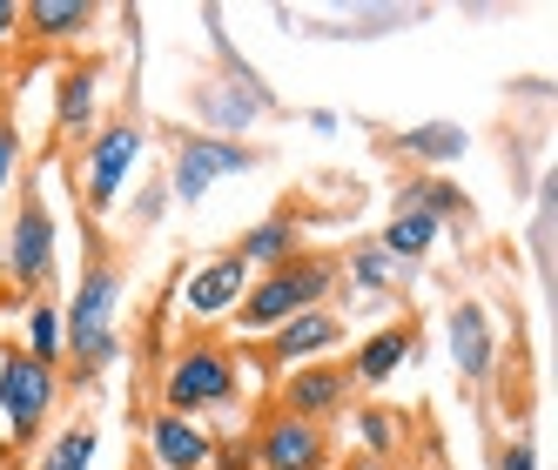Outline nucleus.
<instances>
[{
  "label": "nucleus",
  "mask_w": 558,
  "mask_h": 470,
  "mask_svg": "<svg viewBox=\"0 0 558 470\" xmlns=\"http://www.w3.org/2000/svg\"><path fill=\"white\" fill-rule=\"evenodd\" d=\"M114 309H122V269L108 256H88L82 283H74L68 309H61V357L74 363V376H95L122 357V336H114Z\"/></svg>",
  "instance_id": "obj_1"
},
{
  "label": "nucleus",
  "mask_w": 558,
  "mask_h": 470,
  "mask_svg": "<svg viewBox=\"0 0 558 470\" xmlns=\"http://www.w3.org/2000/svg\"><path fill=\"white\" fill-rule=\"evenodd\" d=\"M0 463H8V450H0Z\"/></svg>",
  "instance_id": "obj_30"
},
{
  "label": "nucleus",
  "mask_w": 558,
  "mask_h": 470,
  "mask_svg": "<svg viewBox=\"0 0 558 470\" xmlns=\"http://www.w3.org/2000/svg\"><path fill=\"white\" fill-rule=\"evenodd\" d=\"M82 162H88V209H95V215L114 209V195H122V182H129L135 162H142V122H108Z\"/></svg>",
  "instance_id": "obj_6"
},
{
  "label": "nucleus",
  "mask_w": 558,
  "mask_h": 470,
  "mask_svg": "<svg viewBox=\"0 0 558 470\" xmlns=\"http://www.w3.org/2000/svg\"><path fill=\"white\" fill-rule=\"evenodd\" d=\"M397 148H404V154H417V162H451V154H464V128H458V122L404 128V135H397Z\"/></svg>",
  "instance_id": "obj_21"
},
{
  "label": "nucleus",
  "mask_w": 558,
  "mask_h": 470,
  "mask_svg": "<svg viewBox=\"0 0 558 470\" xmlns=\"http://www.w3.org/2000/svg\"><path fill=\"white\" fill-rule=\"evenodd\" d=\"M411 349H417V330L411 323H384L377 336H364V343H356L350 349V383H390L397 370H404L411 363Z\"/></svg>",
  "instance_id": "obj_13"
},
{
  "label": "nucleus",
  "mask_w": 558,
  "mask_h": 470,
  "mask_svg": "<svg viewBox=\"0 0 558 470\" xmlns=\"http://www.w3.org/2000/svg\"><path fill=\"white\" fill-rule=\"evenodd\" d=\"M350 404V370H330V363H296L283 376V417H303V423H324Z\"/></svg>",
  "instance_id": "obj_9"
},
{
  "label": "nucleus",
  "mask_w": 558,
  "mask_h": 470,
  "mask_svg": "<svg viewBox=\"0 0 558 470\" xmlns=\"http://www.w3.org/2000/svg\"><path fill=\"white\" fill-rule=\"evenodd\" d=\"M21 27V8H8V0H0V34H14Z\"/></svg>",
  "instance_id": "obj_28"
},
{
  "label": "nucleus",
  "mask_w": 558,
  "mask_h": 470,
  "mask_svg": "<svg viewBox=\"0 0 558 470\" xmlns=\"http://www.w3.org/2000/svg\"><path fill=\"white\" fill-rule=\"evenodd\" d=\"M14 169H21V141H14V128H8V122H0V182H8Z\"/></svg>",
  "instance_id": "obj_26"
},
{
  "label": "nucleus",
  "mask_w": 558,
  "mask_h": 470,
  "mask_svg": "<svg viewBox=\"0 0 558 470\" xmlns=\"http://www.w3.org/2000/svg\"><path fill=\"white\" fill-rule=\"evenodd\" d=\"M263 154L250 141H229V135H189L175 148V169H169V195L175 202H203V195L222 182V175H250Z\"/></svg>",
  "instance_id": "obj_5"
},
{
  "label": "nucleus",
  "mask_w": 558,
  "mask_h": 470,
  "mask_svg": "<svg viewBox=\"0 0 558 470\" xmlns=\"http://www.w3.org/2000/svg\"><path fill=\"white\" fill-rule=\"evenodd\" d=\"M148 444H155V463H162V470H209V450H216L209 430L175 417V410H162L148 423Z\"/></svg>",
  "instance_id": "obj_14"
},
{
  "label": "nucleus",
  "mask_w": 558,
  "mask_h": 470,
  "mask_svg": "<svg viewBox=\"0 0 558 470\" xmlns=\"http://www.w3.org/2000/svg\"><path fill=\"white\" fill-rule=\"evenodd\" d=\"M209 470H256V444L250 437H222L209 450Z\"/></svg>",
  "instance_id": "obj_25"
},
{
  "label": "nucleus",
  "mask_w": 558,
  "mask_h": 470,
  "mask_svg": "<svg viewBox=\"0 0 558 470\" xmlns=\"http://www.w3.org/2000/svg\"><path fill=\"white\" fill-rule=\"evenodd\" d=\"M21 27L41 34V41H74V34L95 27V8H88V0H27Z\"/></svg>",
  "instance_id": "obj_16"
},
{
  "label": "nucleus",
  "mask_w": 558,
  "mask_h": 470,
  "mask_svg": "<svg viewBox=\"0 0 558 470\" xmlns=\"http://www.w3.org/2000/svg\"><path fill=\"white\" fill-rule=\"evenodd\" d=\"M471 202H464V188H451V182H411V188H397V215H424V222H451V215H464Z\"/></svg>",
  "instance_id": "obj_18"
},
{
  "label": "nucleus",
  "mask_w": 558,
  "mask_h": 470,
  "mask_svg": "<svg viewBox=\"0 0 558 470\" xmlns=\"http://www.w3.org/2000/svg\"><path fill=\"white\" fill-rule=\"evenodd\" d=\"M243 269H283L290 256H296V209H283V215H263L256 228H243V243L229 249Z\"/></svg>",
  "instance_id": "obj_15"
},
{
  "label": "nucleus",
  "mask_w": 558,
  "mask_h": 470,
  "mask_svg": "<svg viewBox=\"0 0 558 470\" xmlns=\"http://www.w3.org/2000/svg\"><path fill=\"white\" fill-rule=\"evenodd\" d=\"M8 276L14 289H48L54 283V215L41 202H21L14 228H8Z\"/></svg>",
  "instance_id": "obj_7"
},
{
  "label": "nucleus",
  "mask_w": 558,
  "mask_h": 470,
  "mask_svg": "<svg viewBox=\"0 0 558 470\" xmlns=\"http://www.w3.org/2000/svg\"><path fill=\"white\" fill-rule=\"evenodd\" d=\"M350 470H390V463H384V457H356Z\"/></svg>",
  "instance_id": "obj_29"
},
{
  "label": "nucleus",
  "mask_w": 558,
  "mask_h": 470,
  "mask_svg": "<svg viewBox=\"0 0 558 470\" xmlns=\"http://www.w3.org/2000/svg\"><path fill=\"white\" fill-rule=\"evenodd\" d=\"M390 269H397V262H390L384 249H364V256H350V283H356V289H371V296H377V289L390 283Z\"/></svg>",
  "instance_id": "obj_24"
},
{
  "label": "nucleus",
  "mask_w": 558,
  "mask_h": 470,
  "mask_svg": "<svg viewBox=\"0 0 558 470\" xmlns=\"http://www.w3.org/2000/svg\"><path fill=\"white\" fill-rule=\"evenodd\" d=\"M27 357L48 363V370L61 363V309L54 302H34L27 309Z\"/></svg>",
  "instance_id": "obj_22"
},
{
  "label": "nucleus",
  "mask_w": 558,
  "mask_h": 470,
  "mask_svg": "<svg viewBox=\"0 0 558 470\" xmlns=\"http://www.w3.org/2000/svg\"><path fill=\"white\" fill-rule=\"evenodd\" d=\"M337 343H343V323L330 317V309H303V317H290L283 330H269V363L296 370V363L324 357V349H337Z\"/></svg>",
  "instance_id": "obj_12"
},
{
  "label": "nucleus",
  "mask_w": 558,
  "mask_h": 470,
  "mask_svg": "<svg viewBox=\"0 0 558 470\" xmlns=\"http://www.w3.org/2000/svg\"><path fill=\"white\" fill-rule=\"evenodd\" d=\"M330 463V437L324 423H303V417H269L263 437H256V470H324Z\"/></svg>",
  "instance_id": "obj_8"
},
{
  "label": "nucleus",
  "mask_w": 558,
  "mask_h": 470,
  "mask_svg": "<svg viewBox=\"0 0 558 470\" xmlns=\"http://www.w3.org/2000/svg\"><path fill=\"white\" fill-rule=\"evenodd\" d=\"M229 397H235V363H229V349H216V343L182 349V357L169 363V376H162V410H175V417L216 410Z\"/></svg>",
  "instance_id": "obj_4"
},
{
  "label": "nucleus",
  "mask_w": 558,
  "mask_h": 470,
  "mask_svg": "<svg viewBox=\"0 0 558 470\" xmlns=\"http://www.w3.org/2000/svg\"><path fill=\"white\" fill-rule=\"evenodd\" d=\"M95 423H68L61 430V437L41 450V457H34V470H95Z\"/></svg>",
  "instance_id": "obj_19"
},
{
  "label": "nucleus",
  "mask_w": 558,
  "mask_h": 470,
  "mask_svg": "<svg viewBox=\"0 0 558 470\" xmlns=\"http://www.w3.org/2000/svg\"><path fill=\"white\" fill-rule=\"evenodd\" d=\"M445 336H451V363H458V376H464V383H485L492 363H498L492 309H485V302H458V309H451V323H445Z\"/></svg>",
  "instance_id": "obj_10"
},
{
  "label": "nucleus",
  "mask_w": 558,
  "mask_h": 470,
  "mask_svg": "<svg viewBox=\"0 0 558 470\" xmlns=\"http://www.w3.org/2000/svg\"><path fill=\"white\" fill-rule=\"evenodd\" d=\"M95 82H101L95 61H82V67H68V74H61V88H54V122H61L68 135L95 122Z\"/></svg>",
  "instance_id": "obj_17"
},
{
  "label": "nucleus",
  "mask_w": 558,
  "mask_h": 470,
  "mask_svg": "<svg viewBox=\"0 0 558 470\" xmlns=\"http://www.w3.org/2000/svg\"><path fill=\"white\" fill-rule=\"evenodd\" d=\"M243 289H250V269L235 262V256H216V262H203V269L189 276L182 309H189V317H235Z\"/></svg>",
  "instance_id": "obj_11"
},
{
  "label": "nucleus",
  "mask_w": 558,
  "mask_h": 470,
  "mask_svg": "<svg viewBox=\"0 0 558 470\" xmlns=\"http://www.w3.org/2000/svg\"><path fill=\"white\" fill-rule=\"evenodd\" d=\"M343 283L337 256H290L283 269H263V276L243 289V302H235V323L269 336L283 330L290 317H303V309H324V296Z\"/></svg>",
  "instance_id": "obj_2"
},
{
  "label": "nucleus",
  "mask_w": 558,
  "mask_h": 470,
  "mask_svg": "<svg viewBox=\"0 0 558 470\" xmlns=\"http://www.w3.org/2000/svg\"><path fill=\"white\" fill-rule=\"evenodd\" d=\"M54 397H61V376L48 363H34L27 349H8V357H0V417H8V444L41 437Z\"/></svg>",
  "instance_id": "obj_3"
},
{
  "label": "nucleus",
  "mask_w": 558,
  "mask_h": 470,
  "mask_svg": "<svg viewBox=\"0 0 558 470\" xmlns=\"http://www.w3.org/2000/svg\"><path fill=\"white\" fill-rule=\"evenodd\" d=\"M430 243H437V222H424V215H390V222H384V243H377V249H384L390 262H417Z\"/></svg>",
  "instance_id": "obj_20"
},
{
  "label": "nucleus",
  "mask_w": 558,
  "mask_h": 470,
  "mask_svg": "<svg viewBox=\"0 0 558 470\" xmlns=\"http://www.w3.org/2000/svg\"><path fill=\"white\" fill-rule=\"evenodd\" d=\"M356 437L371 444V457L397 450V417H390V410H356Z\"/></svg>",
  "instance_id": "obj_23"
},
{
  "label": "nucleus",
  "mask_w": 558,
  "mask_h": 470,
  "mask_svg": "<svg viewBox=\"0 0 558 470\" xmlns=\"http://www.w3.org/2000/svg\"><path fill=\"white\" fill-rule=\"evenodd\" d=\"M498 470H538L532 444H505V450H498Z\"/></svg>",
  "instance_id": "obj_27"
}]
</instances>
